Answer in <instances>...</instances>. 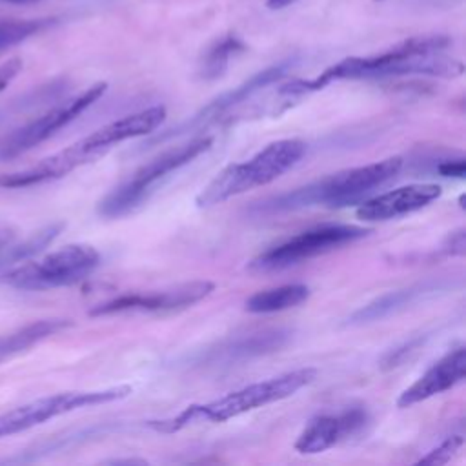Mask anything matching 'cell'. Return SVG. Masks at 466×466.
<instances>
[{"label": "cell", "mask_w": 466, "mask_h": 466, "mask_svg": "<svg viewBox=\"0 0 466 466\" xmlns=\"http://www.w3.org/2000/svg\"><path fill=\"white\" fill-rule=\"evenodd\" d=\"M450 44L451 40L446 35L411 36L379 55L344 58L324 69L315 78L289 80L279 87L277 95L289 106L293 100L319 91L337 80H368L402 75L453 78L462 75L464 66L462 62L442 55Z\"/></svg>", "instance_id": "1"}, {"label": "cell", "mask_w": 466, "mask_h": 466, "mask_svg": "<svg viewBox=\"0 0 466 466\" xmlns=\"http://www.w3.org/2000/svg\"><path fill=\"white\" fill-rule=\"evenodd\" d=\"M402 169V157H388L384 160L344 169L324 178H319L308 186L280 193L258 206L264 213L293 211L311 206L344 208L360 204L373 189L384 186Z\"/></svg>", "instance_id": "2"}, {"label": "cell", "mask_w": 466, "mask_h": 466, "mask_svg": "<svg viewBox=\"0 0 466 466\" xmlns=\"http://www.w3.org/2000/svg\"><path fill=\"white\" fill-rule=\"evenodd\" d=\"M317 379L315 368H299L293 371H286L282 375L248 384L240 390L229 391L224 397H218L215 400L204 402V404H191L184 408L180 413L169 419L160 420H147V426L160 433H175L182 428L209 420V422H224L233 417H238L242 413H248L251 410L279 402L282 399H288L295 395L304 386L311 384Z\"/></svg>", "instance_id": "3"}, {"label": "cell", "mask_w": 466, "mask_h": 466, "mask_svg": "<svg viewBox=\"0 0 466 466\" xmlns=\"http://www.w3.org/2000/svg\"><path fill=\"white\" fill-rule=\"evenodd\" d=\"M306 153V142L300 138H282L268 144L244 162L226 166L215 178L197 195L198 208L222 204L249 189L266 186L291 169Z\"/></svg>", "instance_id": "4"}, {"label": "cell", "mask_w": 466, "mask_h": 466, "mask_svg": "<svg viewBox=\"0 0 466 466\" xmlns=\"http://www.w3.org/2000/svg\"><path fill=\"white\" fill-rule=\"evenodd\" d=\"M211 144V137H197L182 146L171 147L157 155L155 158L140 166L127 180L118 184L98 202V215L106 218H116L135 211L142 202L147 200V197L153 193L155 186L162 178H166L169 173L177 171L178 167L189 164L193 158L208 151Z\"/></svg>", "instance_id": "5"}, {"label": "cell", "mask_w": 466, "mask_h": 466, "mask_svg": "<svg viewBox=\"0 0 466 466\" xmlns=\"http://www.w3.org/2000/svg\"><path fill=\"white\" fill-rule=\"evenodd\" d=\"M100 264V253L89 244H67L46 257L20 266L9 268L2 273L0 282L24 289L42 291L53 288L73 286L87 279Z\"/></svg>", "instance_id": "6"}, {"label": "cell", "mask_w": 466, "mask_h": 466, "mask_svg": "<svg viewBox=\"0 0 466 466\" xmlns=\"http://www.w3.org/2000/svg\"><path fill=\"white\" fill-rule=\"evenodd\" d=\"M370 229L353 224H326L302 233H297L260 255H257L248 268L253 271H279L300 264L313 257L333 251L340 246L364 238Z\"/></svg>", "instance_id": "7"}, {"label": "cell", "mask_w": 466, "mask_h": 466, "mask_svg": "<svg viewBox=\"0 0 466 466\" xmlns=\"http://www.w3.org/2000/svg\"><path fill=\"white\" fill-rule=\"evenodd\" d=\"M131 386H113L104 390H89V391H62L47 397L35 399L22 406H16L4 415H0V439L22 433L38 424H44L55 417L66 415L78 408L107 404L113 400H120L131 393Z\"/></svg>", "instance_id": "8"}, {"label": "cell", "mask_w": 466, "mask_h": 466, "mask_svg": "<svg viewBox=\"0 0 466 466\" xmlns=\"http://www.w3.org/2000/svg\"><path fill=\"white\" fill-rule=\"evenodd\" d=\"M106 89H107L106 82L93 84L80 95L47 109L46 113L33 118L31 122L13 129L9 135H5L0 140V158L2 160L15 158V157L36 147L44 140L51 138L56 131H60L62 127L71 124L87 107H91L106 93Z\"/></svg>", "instance_id": "9"}, {"label": "cell", "mask_w": 466, "mask_h": 466, "mask_svg": "<svg viewBox=\"0 0 466 466\" xmlns=\"http://www.w3.org/2000/svg\"><path fill=\"white\" fill-rule=\"evenodd\" d=\"M289 67H291V60H286V62H279L275 66H269V67L255 73L253 76H249L248 80H244L237 87H233L229 91H224L218 96H215L213 100H209L206 106H202L195 115H191L187 120H184L177 127H171V129L153 137L149 140V146L169 140V138H175V137H180V135H186V133H191V131H197V129H202L209 124L218 122L229 109L240 106L249 96H253L257 91L279 82L289 71Z\"/></svg>", "instance_id": "10"}, {"label": "cell", "mask_w": 466, "mask_h": 466, "mask_svg": "<svg viewBox=\"0 0 466 466\" xmlns=\"http://www.w3.org/2000/svg\"><path fill=\"white\" fill-rule=\"evenodd\" d=\"M213 288L215 284L209 280H193L153 293H127L95 306L89 315L102 317L124 311H177L202 300L213 291Z\"/></svg>", "instance_id": "11"}, {"label": "cell", "mask_w": 466, "mask_h": 466, "mask_svg": "<svg viewBox=\"0 0 466 466\" xmlns=\"http://www.w3.org/2000/svg\"><path fill=\"white\" fill-rule=\"evenodd\" d=\"M370 413L362 406H351L339 413H324L311 419L295 441V450L304 455H313L333 448L366 430Z\"/></svg>", "instance_id": "12"}, {"label": "cell", "mask_w": 466, "mask_h": 466, "mask_svg": "<svg viewBox=\"0 0 466 466\" xmlns=\"http://www.w3.org/2000/svg\"><path fill=\"white\" fill-rule=\"evenodd\" d=\"M100 155H104V153L98 151L87 140V137H84V138L76 140L75 144L67 146L66 149L42 158L38 164L27 167V169L0 175V186L16 189V187H29V186L44 184L49 180H56V178H62L67 173L75 171L76 167L98 158Z\"/></svg>", "instance_id": "13"}, {"label": "cell", "mask_w": 466, "mask_h": 466, "mask_svg": "<svg viewBox=\"0 0 466 466\" xmlns=\"http://www.w3.org/2000/svg\"><path fill=\"white\" fill-rule=\"evenodd\" d=\"M289 331L273 328V329H260L242 335H233L218 344L208 348L197 362L202 366H233L237 362H246L255 357H262L273 351H279L289 340Z\"/></svg>", "instance_id": "14"}, {"label": "cell", "mask_w": 466, "mask_h": 466, "mask_svg": "<svg viewBox=\"0 0 466 466\" xmlns=\"http://www.w3.org/2000/svg\"><path fill=\"white\" fill-rule=\"evenodd\" d=\"M442 193L439 184L420 182V184H408L386 191L382 195L364 198L357 208L355 215L366 222H384L391 218H399L410 213H415L433 200H437Z\"/></svg>", "instance_id": "15"}, {"label": "cell", "mask_w": 466, "mask_h": 466, "mask_svg": "<svg viewBox=\"0 0 466 466\" xmlns=\"http://www.w3.org/2000/svg\"><path fill=\"white\" fill-rule=\"evenodd\" d=\"M466 375V348L457 346L428 368L411 386L397 399L399 408H410L426 399H431L446 390H451L464 380Z\"/></svg>", "instance_id": "16"}, {"label": "cell", "mask_w": 466, "mask_h": 466, "mask_svg": "<svg viewBox=\"0 0 466 466\" xmlns=\"http://www.w3.org/2000/svg\"><path fill=\"white\" fill-rule=\"evenodd\" d=\"M164 118H166V107L151 106L138 113L126 115L115 122H109V124L98 127L96 131L89 133L87 138L96 149L106 153L109 147H113L115 144H120L127 138L149 135L164 122Z\"/></svg>", "instance_id": "17"}, {"label": "cell", "mask_w": 466, "mask_h": 466, "mask_svg": "<svg viewBox=\"0 0 466 466\" xmlns=\"http://www.w3.org/2000/svg\"><path fill=\"white\" fill-rule=\"evenodd\" d=\"M71 326L67 319H42L31 324H25L11 333L0 335V362L27 351L35 344L42 342L44 339L66 329Z\"/></svg>", "instance_id": "18"}, {"label": "cell", "mask_w": 466, "mask_h": 466, "mask_svg": "<svg viewBox=\"0 0 466 466\" xmlns=\"http://www.w3.org/2000/svg\"><path fill=\"white\" fill-rule=\"evenodd\" d=\"M424 291H430V288L426 284H417V286H408L402 289L384 293V295L377 297L375 300L368 302L366 306L359 308L355 313H351V317L348 320H350V324H368V322L386 319V317L404 309Z\"/></svg>", "instance_id": "19"}, {"label": "cell", "mask_w": 466, "mask_h": 466, "mask_svg": "<svg viewBox=\"0 0 466 466\" xmlns=\"http://www.w3.org/2000/svg\"><path fill=\"white\" fill-rule=\"evenodd\" d=\"M309 297L306 284H284L269 289L257 291L246 300V311L249 313H275L295 308Z\"/></svg>", "instance_id": "20"}, {"label": "cell", "mask_w": 466, "mask_h": 466, "mask_svg": "<svg viewBox=\"0 0 466 466\" xmlns=\"http://www.w3.org/2000/svg\"><path fill=\"white\" fill-rule=\"evenodd\" d=\"M246 46L237 35H224L222 38L213 42L204 53L198 66V76L202 80L220 78L228 71L231 58L240 55Z\"/></svg>", "instance_id": "21"}, {"label": "cell", "mask_w": 466, "mask_h": 466, "mask_svg": "<svg viewBox=\"0 0 466 466\" xmlns=\"http://www.w3.org/2000/svg\"><path fill=\"white\" fill-rule=\"evenodd\" d=\"M62 229H64V222H53V224L44 226L36 233H33L31 237H27L20 244L9 242L7 246H4L0 249V271L11 268L16 262H25L33 255L40 253L44 248H47L60 235Z\"/></svg>", "instance_id": "22"}, {"label": "cell", "mask_w": 466, "mask_h": 466, "mask_svg": "<svg viewBox=\"0 0 466 466\" xmlns=\"http://www.w3.org/2000/svg\"><path fill=\"white\" fill-rule=\"evenodd\" d=\"M55 22L56 18H2L0 20V53L46 31Z\"/></svg>", "instance_id": "23"}, {"label": "cell", "mask_w": 466, "mask_h": 466, "mask_svg": "<svg viewBox=\"0 0 466 466\" xmlns=\"http://www.w3.org/2000/svg\"><path fill=\"white\" fill-rule=\"evenodd\" d=\"M462 442H464V439L461 435H451V437L444 439L439 446L430 450L424 457H420L417 461V464H446L451 461V457L462 446Z\"/></svg>", "instance_id": "24"}, {"label": "cell", "mask_w": 466, "mask_h": 466, "mask_svg": "<svg viewBox=\"0 0 466 466\" xmlns=\"http://www.w3.org/2000/svg\"><path fill=\"white\" fill-rule=\"evenodd\" d=\"M420 344H422V339L419 337V339L408 340V342H404L402 346H399V348L391 350V351L382 359L380 368H382V370H391V368L399 366V364H400V362H404V360H406V357H410V353H413Z\"/></svg>", "instance_id": "25"}, {"label": "cell", "mask_w": 466, "mask_h": 466, "mask_svg": "<svg viewBox=\"0 0 466 466\" xmlns=\"http://www.w3.org/2000/svg\"><path fill=\"white\" fill-rule=\"evenodd\" d=\"M437 171H439L442 177L464 178V175H466V162H464V157L442 160V162L437 166Z\"/></svg>", "instance_id": "26"}, {"label": "cell", "mask_w": 466, "mask_h": 466, "mask_svg": "<svg viewBox=\"0 0 466 466\" xmlns=\"http://www.w3.org/2000/svg\"><path fill=\"white\" fill-rule=\"evenodd\" d=\"M22 66L24 64L20 58H9L0 66V91H4L15 80V76L22 71Z\"/></svg>", "instance_id": "27"}, {"label": "cell", "mask_w": 466, "mask_h": 466, "mask_svg": "<svg viewBox=\"0 0 466 466\" xmlns=\"http://www.w3.org/2000/svg\"><path fill=\"white\" fill-rule=\"evenodd\" d=\"M442 248H444V251H446L448 255H464V251H466V235H464V229H457V231L450 233Z\"/></svg>", "instance_id": "28"}, {"label": "cell", "mask_w": 466, "mask_h": 466, "mask_svg": "<svg viewBox=\"0 0 466 466\" xmlns=\"http://www.w3.org/2000/svg\"><path fill=\"white\" fill-rule=\"evenodd\" d=\"M293 2H297V0H268L266 5H268L269 9H282V7H288V5L293 4Z\"/></svg>", "instance_id": "29"}, {"label": "cell", "mask_w": 466, "mask_h": 466, "mask_svg": "<svg viewBox=\"0 0 466 466\" xmlns=\"http://www.w3.org/2000/svg\"><path fill=\"white\" fill-rule=\"evenodd\" d=\"M109 464H147L144 459H111Z\"/></svg>", "instance_id": "30"}, {"label": "cell", "mask_w": 466, "mask_h": 466, "mask_svg": "<svg viewBox=\"0 0 466 466\" xmlns=\"http://www.w3.org/2000/svg\"><path fill=\"white\" fill-rule=\"evenodd\" d=\"M13 242V233L11 231H0V249Z\"/></svg>", "instance_id": "31"}, {"label": "cell", "mask_w": 466, "mask_h": 466, "mask_svg": "<svg viewBox=\"0 0 466 466\" xmlns=\"http://www.w3.org/2000/svg\"><path fill=\"white\" fill-rule=\"evenodd\" d=\"M4 2H9V4H31V2H36V0H4Z\"/></svg>", "instance_id": "32"}]
</instances>
